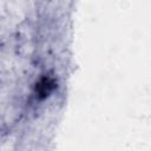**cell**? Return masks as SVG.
Listing matches in <instances>:
<instances>
[{"mask_svg": "<svg viewBox=\"0 0 151 151\" xmlns=\"http://www.w3.org/2000/svg\"><path fill=\"white\" fill-rule=\"evenodd\" d=\"M51 85H53V84L51 83V80L44 79V80L39 84V86H38L37 88H39V93H40V94L46 96V94L50 92V90H51Z\"/></svg>", "mask_w": 151, "mask_h": 151, "instance_id": "cell-1", "label": "cell"}]
</instances>
